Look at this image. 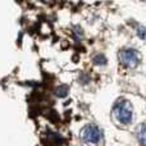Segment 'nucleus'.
Here are the masks:
<instances>
[{
    "instance_id": "3",
    "label": "nucleus",
    "mask_w": 146,
    "mask_h": 146,
    "mask_svg": "<svg viewBox=\"0 0 146 146\" xmlns=\"http://www.w3.org/2000/svg\"><path fill=\"white\" fill-rule=\"evenodd\" d=\"M118 59L121 64L126 68H133L140 62V54L135 49H123L119 51Z\"/></svg>"
},
{
    "instance_id": "9",
    "label": "nucleus",
    "mask_w": 146,
    "mask_h": 146,
    "mask_svg": "<svg viewBox=\"0 0 146 146\" xmlns=\"http://www.w3.org/2000/svg\"><path fill=\"white\" fill-rule=\"evenodd\" d=\"M145 1H146V0H145Z\"/></svg>"
},
{
    "instance_id": "7",
    "label": "nucleus",
    "mask_w": 146,
    "mask_h": 146,
    "mask_svg": "<svg viewBox=\"0 0 146 146\" xmlns=\"http://www.w3.org/2000/svg\"><path fill=\"white\" fill-rule=\"evenodd\" d=\"M137 36H139L141 40L146 41V27L145 26H139V27H137Z\"/></svg>"
},
{
    "instance_id": "2",
    "label": "nucleus",
    "mask_w": 146,
    "mask_h": 146,
    "mask_svg": "<svg viewBox=\"0 0 146 146\" xmlns=\"http://www.w3.org/2000/svg\"><path fill=\"white\" fill-rule=\"evenodd\" d=\"M113 114L119 123L129 124L132 122V105L127 100L117 101L113 106Z\"/></svg>"
},
{
    "instance_id": "8",
    "label": "nucleus",
    "mask_w": 146,
    "mask_h": 146,
    "mask_svg": "<svg viewBox=\"0 0 146 146\" xmlns=\"http://www.w3.org/2000/svg\"><path fill=\"white\" fill-rule=\"evenodd\" d=\"M78 80H80V82H81V83H86V82H88V81H90V78H88V76L82 74L80 78H78Z\"/></svg>"
},
{
    "instance_id": "6",
    "label": "nucleus",
    "mask_w": 146,
    "mask_h": 146,
    "mask_svg": "<svg viewBox=\"0 0 146 146\" xmlns=\"http://www.w3.org/2000/svg\"><path fill=\"white\" fill-rule=\"evenodd\" d=\"M92 62H94V64H95V66H105V64L108 63L106 58L103 55V54H96V55L94 56Z\"/></svg>"
},
{
    "instance_id": "5",
    "label": "nucleus",
    "mask_w": 146,
    "mask_h": 146,
    "mask_svg": "<svg viewBox=\"0 0 146 146\" xmlns=\"http://www.w3.org/2000/svg\"><path fill=\"white\" fill-rule=\"evenodd\" d=\"M68 92H69V88L67 85H60V86H58V87H55V90H54V95L59 99L66 98V96L68 95Z\"/></svg>"
},
{
    "instance_id": "4",
    "label": "nucleus",
    "mask_w": 146,
    "mask_h": 146,
    "mask_svg": "<svg viewBox=\"0 0 146 146\" xmlns=\"http://www.w3.org/2000/svg\"><path fill=\"white\" fill-rule=\"evenodd\" d=\"M136 137L139 140V142L142 146H146V124L142 123L137 127L136 129Z\"/></svg>"
},
{
    "instance_id": "1",
    "label": "nucleus",
    "mask_w": 146,
    "mask_h": 146,
    "mask_svg": "<svg viewBox=\"0 0 146 146\" xmlns=\"http://www.w3.org/2000/svg\"><path fill=\"white\" fill-rule=\"evenodd\" d=\"M80 137L86 146H98L101 141V131L95 124H87L81 129Z\"/></svg>"
}]
</instances>
